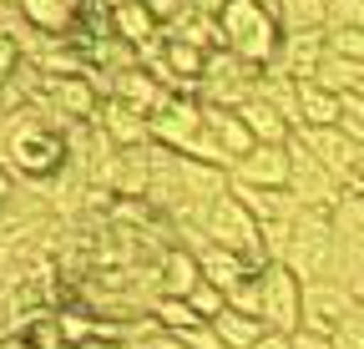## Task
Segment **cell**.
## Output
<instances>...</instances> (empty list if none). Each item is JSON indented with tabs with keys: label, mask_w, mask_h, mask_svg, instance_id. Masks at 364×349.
<instances>
[{
	"label": "cell",
	"mask_w": 364,
	"mask_h": 349,
	"mask_svg": "<svg viewBox=\"0 0 364 349\" xmlns=\"http://www.w3.org/2000/svg\"><path fill=\"white\" fill-rule=\"evenodd\" d=\"M258 319L268 334H299L304 329V279L289 264H268L258 274Z\"/></svg>",
	"instance_id": "cell-4"
},
{
	"label": "cell",
	"mask_w": 364,
	"mask_h": 349,
	"mask_svg": "<svg viewBox=\"0 0 364 349\" xmlns=\"http://www.w3.org/2000/svg\"><path fill=\"white\" fill-rule=\"evenodd\" d=\"M203 233H208V243H213V248H228V253L248 258L253 269H268V253H263V223H258V218H253L233 193L218 198V203L208 208Z\"/></svg>",
	"instance_id": "cell-3"
},
{
	"label": "cell",
	"mask_w": 364,
	"mask_h": 349,
	"mask_svg": "<svg viewBox=\"0 0 364 349\" xmlns=\"http://www.w3.org/2000/svg\"><path fill=\"white\" fill-rule=\"evenodd\" d=\"M289 157H294V172H289V193L304 203V213H334L339 198H344V183L334 178V172L318 162L299 137L289 142Z\"/></svg>",
	"instance_id": "cell-5"
},
{
	"label": "cell",
	"mask_w": 364,
	"mask_h": 349,
	"mask_svg": "<svg viewBox=\"0 0 364 349\" xmlns=\"http://www.w3.org/2000/svg\"><path fill=\"white\" fill-rule=\"evenodd\" d=\"M6 6H16V11H21V0H6Z\"/></svg>",
	"instance_id": "cell-32"
},
{
	"label": "cell",
	"mask_w": 364,
	"mask_h": 349,
	"mask_svg": "<svg viewBox=\"0 0 364 349\" xmlns=\"http://www.w3.org/2000/svg\"><path fill=\"white\" fill-rule=\"evenodd\" d=\"M258 349H294V344H289V334H263Z\"/></svg>",
	"instance_id": "cell-30"
},
{
	"label": "cell",
	"mask_w": 364,
	"mask_h": 349,
	"mask_svg": "<svg viewBox=\"0 0 364 349\" xmlns=\"http://www.w3.org/2000/svg\"><path fill=\"white\" fill-rule=\"evenodd\" d=\"M329 51L364 66V31H329Z\"/></svg>",
	"instance_id": "cell-26"
},
{
	"label": "cell",
	"mask_w": 364,
	"mask_h": 349,
	"mask_svg": "<svg viewBox=\"0 0 364 349\" xmlns=\"http://www.w3.org/2000/svg\"><path fill=\"white\" fill-rule=\"evenodd\" d=\"M198 264H203V279H208L213 289H223V294H228V304H233V299H238V294L263 274V269H253V264H248V258L228 253V248H213V243L198 253Z\"/></svg>",
	"instance_id": "cell-13"
},
{
	"label": "cell",
	"mask_w": 364,
	"mask_h": 349,
	"mask_svg": "<svg viewBox=\"0 0 364 349\" xmlns=\"http://www.w3.org/2000/svg\"><path fill=\"white\" fill-rule=\"evenodd\" d=\"M253 97L258 102H268L273 112H279L289 127H294V132H299V81L294 76H284V71H258V86H253Z\"/></svg>",
	"instance_id": "cell-19"
},
{
	"label": "cell",
	"mask_w": 364,
	"mask_h": 349,
	"mask_svg": "<svg viewBox=\"0 0 364 349\" xmlns=\"http://www.w3.org/2000/svg\"><path fill=\"white\" fill-rule=\"evenodd\" d=\"M112 31H117L122 41H132V46H147V41L162 36V26L152 21V11L142 6V0H127V6H117V11H112Z\"/></svg>",
	"instance_id": "cell-22"
},
{
	"label": "cell",
	"mask_w": 364,
	"mask_h": 349,
	"mask_svg": "<svg viewBox=\"0 0 364 349\" xmlns=\"http://www.w3.org/2000/svg\"><path fill=\"white\" fill-rule=\"evenodd\" d=\"M359 188H364V162H359Z\"/></svg>",
	"instance_id": "cell-31"
},
{
	"label": "cell",
	"mask_w": 364,
	"mask_h": 349,
	"mask_svg": "<svg viewBox=\"0 0 364 349\" xmlns=\"http://www.w3.org/2000/svg\"><path fill=\"white\" fill-rule=\"evenodd\" d=\"M314 81L324 86V92H334V97H349V92H359V86H364V66L329 51L324 61H318V76H314Z\"/></svg>",
	"instance_id": "cell-23"
},
{
	"label": "cell",
	"mask_w": 364,
	"mask_h": 349,
	"mask_svg": "<svg viewBox=\"0 0 364 349\" xmlns=\"http://www.w3.org/2000/svg\"><path fill=\"white\" fill-rule=\"evenodd\" d=\"M157 284H162V299H193V289L203 284V264L193 248H167L162 264H157Z\"/></svg>",
	"instance_id": "cell-16"
},
{
	"label": "cell",
	"mask_w": 364,
	"mask_h": 349,
	"mask_svg": "<svg viewBox=\"0 0 364 349\" xmlns=\"http://www.w3.org/2000/svg\"><path fill=\"white\" fill-rule=\"evenodd\" d=\"M344 132H349V142L364 152V92H349V97H344Z\"/></svg>",
	"instance_id": "cell-25"
},
{
	"label": "cell",
	"mask_w": 364,
	"mask_h": 349,
	"mask_svg": "<svg viewBox=\"0 0 364 349\" xmlns=\"http://www.w3.org/2000/svg\"><path fill=\"white\" fill-rule=\"evenodd\" d=\"M41 112H51L61 122H97L102 117V92L86 76H56L51 81V102H46Z\"/></svg>",
	"instance_id": "cell-12"
},
{
	"label": "cell",
	"mask_w": 364,
	"mask_h": 349,
	"mask_svg": "<svg viewBox=\"0 0 364 349\" xmlns=\"http://www.w3.org/2000/svg\"><path fill=\"white\" fill-rule=\"evenodd\" d=\"M334 349H364V309H359L349 324H339V334H334Z\"/></svg>",
	"instance_id": "cell-27"
},
{
	"label": "cell",
	"mask_w": 364,
	"mask_h": 349,
	"mask_svg": "<svg viewBox=\"0 0 364 349\" xmlns=\"http://www.w3.org/2000/svg\"><path fill=\"white\" fill-rule=\"evenodd\" d=\"M318 162H324L329 172H334V178L349 188L354 178H359V162H364V152L349 142V132H344V127H299V132H294Z\"/></svg>",
	"instance_id": "cell-7"
},
{
	"label": "cell",
	"mask_w": 364,
	"mask_h": 349,
	"mask_svg": "<svg viewBox=\"0 0 364 349\" xmlns=\"http://www.w3.org/2000/svg\"><path fill=\"white\" fill-rule=\"evenodd\" d=\"M218 21H223V46L238 61H248L258 71L273 66V56L284 46V21L273 16L263 0H228Z\"/></svg>",
	"instance_id": "cell-1"
},
{
	"label": "cell",
	"mask_w": 364,
	"mask_h": 349,
	"mask_svg": "<svg viewBox=\"0 0 364 349\" xmlns=\"http://www.w3.org/2000/svg\"><path fill=\"white\" fill-rule=\"evenodd\" d=\"M152 142L172 147L177 157H193V147L203 142V102L198 97H177L162 117H152Z\"/></svg>",
	"instance_id": "cell-8"
},
{
	"label": "cell",
	"mask_w": 364,
	"mask_h": 349,
	"mask_svg": "<svg viewBox=\"0 0 364 349\" xmlns=\"http://www.w3.org/2000/svg\"><path fill=\"white\" fill-rule=\"evenodd\" d=\"M354 314H359V299H354L339 279H314V284H304V329H309V334L334 339L339 324H349Z\"/></svg>",
	"instance_id": "cell-6"
},
{
	"label": "cell",
	"mask_w": 364,
	"mask_h": 349,
	"mask_svg": "<svg viewBox=\"0 0 364 349\" xmlns=\"http://www.w3.org/2000/svg\"><path fill=\"white\" fill-rule=\"evenodd\" d=\"M127 349H188L177 334H167V329H157V334H142V339H132Z\"/></svg>",
	"instance_id": "cell-28"
},
{
	"label": "cell",
	"mask_w": 364,
	"mask_h": 349,
	"mask_svg": "<svg viewBox=\"0 0 364 349\" xmlns=\"http://www.w3.org/2000/svg\"><path fill=\"white\" fill-rule=\"evenodd\" d=\"M228 193H233L263 228H268V223H294V218L304 213V203H299L289 188H238V183H233Z\"/></svg>",
	"instance_id": "cell-15"
},
{
	"label": "cell",
	"mask_w": 364,
	"mask_h": 349,
	"mask_svg": "<svg viewBox=\"0 0 364 349\" xmlns=\"http://www.w3.org/2000/svg\"><path fill=\"white\" fill-rule=\"evenodd\" d=\"M188 304L198 309V319H208V324H213V319H218V314L228 309V294H223V289H213V284L203 279V284L193 289V299H188Z\"/></svg>",
	"instance_id": "cell-24"
},
{
	"label": "cell",
	"mask_w": 364,
	"mask_h": 349,
	"mask_svg": "<svg viewBox=\"0 0 364 349\" xmlns=\"http://www.w3.org/2000/svg\"><path fill=\"white\" fill-rule=\"evenodd\" d=\"M299 127H344V97L318 81H299Z\"/></svg>",
	"instance_id": "cell-18"
},
{
	"label": "cell",
	"mask_w": 364,
	"mask_h": 349,
	"mask_svg": "<svg viewBox=\"0 0 364 349\" xmlns=\"http://www.w3.org/2000/svg\"><path fill=\"white\" fill-rule=\"evenodd\" d=\"M289 344H294V349H334V339H324V334H309V329H299Z\"/></svg>",
	"instance_id": "cell-29"
},
{
	"label": "cell",
	"mask_w": 364,
	"mask_h": 349,
	"mask_svg": "<svg viewBox=\"0 0 364 349\" xmlns=\"http://www.w3.org/2000/svg\"><path fill=\"white\" fill-rule=\"evenodd\" d=\"M284 264L314 284V279H334L339 269V233H334V218L329 213H299L294 223V243H289V258Z\"/></svg>",
	"instance_id": "cell-2"
},
{
	"label": "cell",
	"mask_w": 364,
	"mask_h": 349,
	"mask_svg": "<svg viewBox=\"0 0 364 349\" xmlns=\"http://www.w3.org/2000/svg\"><path fill=\"white\" fill-rule=\"evenodd\" d=\"M76 16H81V0H21V21L46 36H61V41L71 31H81Z\"/></svg>",
	"instance_id": "cell-17"
},
{
	"label": "cell",
	"mask_w": 364,
	"mask_h": 349,
	"mask_svg": "<svg viewBox=\"0 0 364 349\" xmlns=\"http://www.w3.org/2000/svg\"><path fill=\"white\" fill-rule=\"evenodd\" d=\"M97 127L127 152V147H147L152 142V117H142V112H132L127 102H117V97H107L102 102V117H97Z\"/></svg>",
	"instance_id": "cell-14"
},
{
	"label": "cell",
	"mask_w": 364,
	"mask_h": 349,
	"mask_svg": "<svg viewBox=\"0 0 364 349\" xmlns=\"http://www.w3.org/2000/svg\"><path fill=\"white\" fill-rule=\"evenodd\" d=\"M289 172H294V157H289V147H268V142H258L248 157H238L233 162V178L238 188H289Z\"/></svg>",
	"instance_id": "cell-10"
},
{
	"label": "cell",
	"mask_w": 364,
	"mask_h": 349,
	"mask_svg": "<svg viewBox=\"0 0 364 349\" xmlns=\"http://www.w3.org/2000/svg\"><path fill=\"white\" fill-rule=\"evenodd\" d=\"M324 56H329V26L324 31H284V46L273 56V71H284L294 81H314Z\"/></svg>",
	"instance_id": "cell-9"
},
{
	"label": "cell",
	"mask_w": 364,
	"mask_h": 349,
	"mask_svg": "<svg viewBox=\"0 0 364 349\" xmlns=\"http://www.w3.org/2000/svg\"><path fill=\"white\" fill-rule=\"evenodd\" d=\"M213 329H218V339H223V349H258V339L268 334V324L263 319H253V314H243V309H228L213 319Z\"/></svg>",
	"instance_id": "cell-20"
},
{
	"label": "cell",
	"mask_w": 364,
	"mask_h": 349,
	"mask_svg": "<svg viewBox=\"0 0 364 349\" xmlns=\"http://www.w3.org/2000/svg\"><path fill=\"white\" fill-rule=\"evenodd\" d=\"M238 117H243V127L253 132V142H268V147H289V142H294V127H289L279 112H273L268 102H258V97H253Z\"/></svg>",
	"instance_id": "cell-21"
},
{
	"label": "cell",
	"mask_w": 364,
	"mask_h": 349,
	"mask_svg": "<svg viewBox=\"0 0 364 349\" xmlns=\"http://www.w3.org/2000/svg\"><path fill=\"white\" fill-rule=\"evenodd\" d=\"M359 92H364V86H359Z\"/></svg>",
	"instance_id": "cell-33"
},
{
	"label": "cell",
	"mask_w": 364,
	"mask_h": 349,
	"mask_svg": "<svg viewBox=\"0 0 364 349\" xmlns=\"http://www.w3.org/2000/svg\"><path fill=\"white\" fill-rule=\"evenodd\" d=\"M112 97H117V102H127L132 112H142V117H162V112L177 102V92H172L167 81H157L147 66H132V71H122Z\"/></svg>",
	"instance_id": "cell-11"
}]
</instances>
